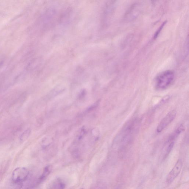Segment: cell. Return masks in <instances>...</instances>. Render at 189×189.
<instances>
[{
    "label": "cell",
    "mask_w": 189,
    "mask_h": 189,
    "mask_svg": "<svg viewBox=\"0 0 189 189\" xmlns=\"http://www.w3.org/2000/svg\"><path fill=\"white\" fill-rule=\"evenodd\" d=\"M175 78L173 71L167 70L162 71L156 76L155 79V87L158 90H165L173 83Z\"/></svg>",
    "instance_id": "1"
},
{
    "label": "cell",
    "mask_w": 189,
    "mask_h": 189,
    "mask_svg": "<svg viewBox=\"0 0 189 189\" xmlns=\"http://www.w3.org/2000/svg\"><path fill=\"white\" fill-rule=\"evenodd\" d=\"M136 120L132 121L127 123L119 134L118 142L124 145L131 142L136 131L138 123Z\"/></svg>",
    "instance_id": "2"
},
{
    "label": "cell",
    "mask_w": 189,
    "mask_h": 189,
    "mask_svg": "<svg viewBox=\"0 0 189 189\" xmlns=\"http://www.w3.org/2000/svg\"><path fill=\"white\" fill-rule=\"evenodd\" d=\"M185 127L183 125L181 124L177 127L174 131L171 134L165 142L164 146L165 157L167 156L173 149L175 142L178 136L184 131Z\"/></svg>",
    "instance_id": "3"
},
{
    "label": "cell",
    "mask_w": 189,
    "mask_h": 189,
    "mask_svg": "<svg viewBox=\"0 0 189 189\" xmlns=\"http://www.w3.org/2000/svg\"><path fill=\"white\" fill-rule=\"evenodd\" d=\"M29 175L27 169L24 167H18L13 171L11 179L14 183H21L27 179Z\"/></svg>",
    "instance_id": "4"
},
{
    "label": "cell",
    "mask_w": 189,
    "mask_h": 189,
    "mask_svg": "<svg viewBox=\"0 0 189 189\" xmlns=\"http://www.w3.org/2000/svg\"><path fill=\"white\" fill-rule=\"evenodd\" d=\"M177 115L175 110H172L168 113L161 121L157 127L156 131L157 133H160L165 129L175 120Z\"/></svg>",
    "instance_id": "5"
},
{
    "label": "cell",
    "mask_w": 189,
    "mask_h": 189,
    "mask_svg": "<svg viewBox=\"0 0 189 189\" xmlns=\"http://www.w3.org/2000/svg\"><path fill=\"white\" fill-rule=\"evenodd\" d=\"M182 162L181 160H178L175 164V166L167 176L166 182L168 184H170L178 176L181 171Z\"/></svg>",
    "instance_id": "6"
},
{
    "label": "cell",
    "mask_w": 189,
    "mask_h": 189,
    "mask_svg": "<svg viewBox=\"0 0 189 189\" xmlns=\"http://www.w3.org/2000/svg\"><path fill=\"white\" fill-rule=\"evenodd\" d=\"M66 185L61 179L58 178L54 181L51 184L49 189H64Z\"/></svg>",
    "instance_id": "7"
},
{
    "label": "cell",
    "mask_w": 189,
    "mask_h": 189,
    "mask_svg": "<svg viewBox=\"0 0 189 189\" xmlns=\"http://www.w3.org/2000/svg\"><path fill=\"white\" fill-rule=\"evenodd\" d=\"M52 169V166L51 165H47V166L45 167L42 175H41L39 178V181L42 182L45 180L51 173Z\"/></svg>",
    "instance_id": "8"
},
{
    "label": "cell",
    "mask_w": 189,
    "mask_h": 189,
    "mask_svg": "<svg viewBox=\"0 0 189 189\" xmlns=\"http://www.w3.org/2000/svg\"><path fill=\"white\" fill-rule=\"evenodd\" d=\"M31 133L30 129H28L25 130L22 134L20 136L19 139L21 142H24L29 137Z\"/></svg>",
    "instance_id": "9"
},
{
    "label": "cell",
    "mask_w": 189,
    "mask_h": 189,
    "mask_svg": "<svg viewBox=\"0 0 189 189\" xmlns=\"http://www.w3.org/2000/svg\"><path fill=\"white\" fill-rule=\"evenodd\" d=\"M165 22H164V23H163V24H162V26H161L159 28L158 30H157V32L155 33V36H154V38H155V39H156L157 37H158V36L159 34V33H160L161 31H162V28L164 27V26H165Z\"/></svg>",
    "instance_id": "10"
},
{
    "label": "cell",
    "mask_w": 189,
    "mask_h": 189,
    "mask_svg": "<svg viewBox=\"0 0 189 189\" xmlns=\"http://www.w3.org/2000/svg\"><path fill=\"white\" fill-rule=\"evenodd\" d=\"M79 189H84V188H81Z\"/></svg>",
    "instance_id": "11"
}]
</instances>
